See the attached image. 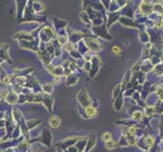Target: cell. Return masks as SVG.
<instances>
[{"label": "cell", "instance_id": "cell-7", "mask_svg": "<svg viewBox=\"0 0 163 152\" xmlns=\"http://www.w3.org/2000/svg\"><path fill=\"white\" fill-rule=\"evenodd\" d=\"M128 132H130L131 134H135V132H136V129H135L134 127H131V128H130V130H128Z\"/></svg>", "mask_w": 163, "mask_h": 152}, {"label": "cell", "instance_id": "cell-3", "mask_svg": "<svg viewBox=\"0 0 163 152\" xmlns=\"http://www.w3.org/2000/svg\"><path fill=\"white\" fill-rule=\"evenodd\" d=\"M111 139V134L110 133H104L103 134V140L104 141H109Z\"/></svg>", "mask_w": 163, "mask_h": 152}, {"label": "cell", "instance_id": "cell-6", "mask_svg": "<svg viewBox=\"0 0 163 152\" xmlns=\"http://www.w3.org/2000/svg\"><path fill=\"white\" fill-rule=\"evenodd\" d=\"M112 51L114 52V53H119V52H120V49H119L118 47H117V46H115V47H113Z\"/></svg>", "mask_w": 163, "mask_h": 152}, {"label": "cell", "instance_id": "cell-1", "mask_svg": "<svg viewBox=\"0 0 163 152\" xmlns=\"http://www.w3.org/2000/svg\"><path fill=\"white\" fill-rule=\"evenodd\" d=\"M50 125L52 127L56 128L59 125V119H58V118H56V117H53L52 119L50 120Z\"/></svg>", "mask_w": 163, "mask_h": 152}, {"label": "cell", "instance_id": "cell-5", "mask_svg": "<svg viewBox=\"0 0 163 152\" xmlns=\"http://www.w3.org/2000/svg\"><path fill=\"white\" fill-rule=\"evenodd\" d=\"M132 118H134V119H140V118H141V113H140V112H136L134 115H132Z\"/></svg>", "mask_w": 163, "mask_h": 152}, {"label": "cell", "instance_id": "cell-2", "mask_svg": "<svg viewBox=\"0 0 163 152\" xmlns=\"http://www.w3.org/2000/svg\"><path fill=\"white\" fill-rule=\"evenodd\" d=\"M86 112H87V114H88L90 117H94L95 115H96V109H95L94 108H92V106H90V108H87L86 109Z\"/></svg>", "mask_w": 163, "mask_h": 152}, {"label": "cell", "instance_id": "cell-4", "mask_svg": "<svg viewBox=\"0 0 163 152\" xmlns=\"http://www.w3.org/2000/svg\"><path fill=\"white\" fill-rule=\"evenodd\" d=\"M154 142V139L152 138V137H148V138L146 139V143L148 144V145H152Z\"/></svg>", "mask_w": 163, "mask_h": 152}]
</instances>
